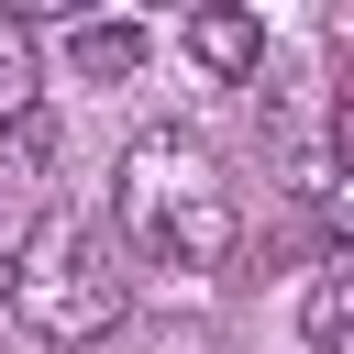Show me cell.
I'll return each instance as SVG.
<instances>
[{
  "label": "cell",
  "instance_id": "cell-2",
  "mask_svg": "<svg viewBox=\"0 0 354 354\" xmlns=\"http://www.w3.org/2000/svg\"><path fill=\"white\" fill-rule=\"evenodd\" d=\"M0 299H11V321H22L33 343H55V354L111 343V332H122V310H133V288H122L111 243H100L77 210L22 221V243H11V266H0Z\"/></svg>",
  "mask_w": 354,
  "mask_h": 354
},
{
  "label": "cell",
  "instance_id": "cell-6",
  "mask_svg": "<svg viewBox=\"0 0 354 354\" xmlns=\"http://www.w3.org/2000/svg\"><path fill=\"white\" fill-rule=\"evenodd\" d=\"M299 332H310V354H343V332H354V266H321V277H310Z\"/></svg>",
  "mask_w": 354,
  "mask_h": 354
},
{
  "label": "cell",
  "instance_id": "cell-3",
  "mask_svg": "<svg viewBox=\"0 0 354 354\" xmlns=\"http://www.w3.org/2000/svg\"><path fill=\"white\" fill-rule=\"evenodd\" d=\"M177 44H188L210 77H232V88H243V77L266 66V11H232V0H221V11H188V22H177Z\"/></svg>",
  "mask_w": 354,
  "mask_h": 354
},
{
  "label": "cell",
  "instance_id": "cell-4",
  "mask_svg": "<svg viewBox=\"0 0 354 354\" xmlns=\"http://www.w3.org/2000/svg\"><path fill=\"white\" fill-rule=\"evenodd\" d=\"M33 111H44V22L0 11V133H33Z\"/></svg>",
  "mask_w": 354,
  "mask_h": 354
},
{
  "label": "cell",
  "instance_id": "cell-1",
  "mask_svg": "<svg viewBox=\"0 0 354 354\" xmlns=\"http://www.w3.org/2000/svg\"><path fill=\"white\" fill-rule=\"evenodd\" d=\"M111 210H122V243H133L144 266L210 277V266H232V243H243L232 177H221V155H210L199 133H144V144L122 155V177H111Z\"/></svg>",
  "mask_w": 354,
  "mask_h": 354
},
{
  "label": "cell",
  "instance_id": "cell-7",
  "mask_svg": "<svg viewBox=\"0 0 354 354\" xmlns=\"http://www.w3.org/2000/svg\"><path fill=\"white\" fill-rule=\"evenodd\" d=\"M11 243H22V199H11V177H0V266H11Z\"/></svg>",
  "mask_w": 354,
  "mask_h": 354
},
{
  "label": "cell",
  "instance_id": "cell-5",
  "mask_svg": "<svg viewBox=\"0 0 354 354\" xmlns=\"http://www.w3.org/2000/svg\"><path fill=\"white\" fill-rule=\"evenodd\" d=\"M66 55H77V77H133V66L155 55V33H144L133 11H100V22L77 11V33H66Z\"/></svg>",
  "mask_w": 354,
  "mask_h": 354
}]
</instances>
